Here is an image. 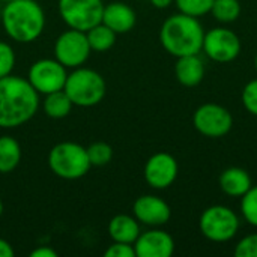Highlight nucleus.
<instances>
[{
	"label": "nucleus",
	"mask_w": 257,
	"mask_h": 257,
	"mask_svg": "<svg viewBox=\"0 0 257 257\" xmlns=\"http://www.w3.org/2000/svg\"><path fill=\"white\" fill-rule=\"evenodd\" d=\"M41 105L39 93L27 78L6 75L0 78V128L14 130L30 122Z\"/></svg>",
	"instance_id": "1"
},
{
	"label": "nucleus",
	"mask_w": 257,
	"mask_h": 257,
	"mask_svg": "<svg viewBox=\"0 0 257 257\" xmlns=\"http://www.w3.org/2000/svg\"><path fill=\"white\" fill-rule=\"evenodd\" d=\"M2 27L9 39L18 44H32L44 33L45 12L36 0H12L3 5Z\"/></svg>",
	"instance_id": "2"
},
{
	"label": "nucleus",
	"mask_w": 257,
	"mask_h": 257,
	"mask_svg": "<svg viewBox=\"0 0 257 257\" xmlns=\"http://www.w3.org/2000/svg\"><path fill=\"white\" fill-rule=\"evenodd\" d=\"M205 30L199 18L182 12L164 20L160 29V42L173 57L199 54L202 51Z\"/></svg>",
	"instance_id": "3"
},
{
	"label": "nucleus",
	"mask_w": 257,
	"mask_h": 257,
	"mask_svg": "<svg viewBox=\"0 0 257 257\" xmlns=\"http://www.w3.org/2000/svg\"><path fill=\"white\" fill-rule=\"evenodd\" d=\"M63 90L72 101L74 107L89 108L98 105L104 99L107 83L98 71L83 65L68 72Z\"/></svg>",
	"instance_id": "4"
},
{
	"label": "nucleus",
	"mask_w": 257,
	"mask_h": 257,
	"mask_svg": "<svg viewBox=\"0 0 257 257\" xmlns=\"http://www.w3.org/2000/svg\"><path fill=\"white\" fill-rule=\"evenodd\" d=\"M50 170L60 179L77 181L90 170V161L84 146L75 142H60L54 145L47 158Z\"/></svg>",
	"instance_id": "5"
},
{
	"label": "nucleus",
	"mask_w": 257,
	"mask_h": 257,
	"mask_svg": "<svg viewBox=\"0 0 257 257\" xmlns=\"http://www.w3.org/2000/svg\"><path fill=\"white\" fill-rule=\"evenodd\" d=\"M239 217L233 209L224 205L208 206L199 218L202 235L211 242H229L239 230Z\"/></svg>",
	"instance_id": "6"
},
{
	"label": "nucleus",
	"mask_w": 257,
	"mask_h": 257,
	"mask_svg": "<svg viewBox=\"0 0 257 257\" xmlns=\"http://www.w3.org/2000/svg\"><path fill=\"white\" fill-rule=\"evenodd\" d=\"M92 48L89 45L86 32L68 29L62 32L53 45L54 59L59 60L66 69L83 66L90 57Z\"/></svg>",
	"instance_id": "7"
},
{
	"label": "nucleus",
	"mask_w": 257,
	"mask_h": 257,
	"mask_svg": "<svg viewBox=\"0 0 257 257\" xmlns=\"http://www.w3.org/2000/svg\"><path fill=\"white\" fill-rule=\"evenodd\" d=\"M104 5L102 0H59L57 9L69 29L87 32L101 23Z\"/></svg>",
	"instance_id": "8"
},
{
	"label": "nucleus",
	"mask_w": 257,
	"mask_h": 257,
	"mask_svg": "<svg viewBox=\"0 0 257 257\" xmlns=\"http://www.w3.org/2000/svg\"><path fill=\"white\" fill-rule=\"evenodd\" d=\"M193 126L203 137L220 139L230 133L233 116L226 107L215 102H206L196 108L193 114Z\"/></svg>",
	"instance_id": "9"
},
{
	"label": "nucleus",
	"mask_w": 257,
	"mask_h": 257,
	"mask_svg": "<svg viewBox=\"0 0 257 257\" xmlns=\"http://www.w3.org/2000/svg\"><path fill=\"white\" fill-rule=\"evenodd\" d=\"M68 69L54 57L35 60L27 71V81L39 95H48L65 87Z\"/></svg>",
	"instance_id": "10"
},
{
	"label": "nucleus",
	"mask_w": 257,
	"mask_h": 257,
	"mask_svg": "<svg viewBox=\"0 0 257 257\" xmlns=\"http://www.w3.org/2000/svg\"><path fill=\"white\" fill-rule=\"evenodd\" d=\"M241 39L239 36L226 27H214L205 32L202 50L205 54L217 63L233 62L241 54Z\"/></svg>",
	"instance_id": "11"
},
{
	"label": "nucleus",
	"mask_w": 257,
	"mask_h": 257,
	"mask_svg": "<svg viewBox=\"0 0 257 257\" xmlns=\"http://www.w3.org/2000/svg\"><path fill=\"white\" fill-rule=\"evenodd\" d=\"M179 175V164L169 152H157L148 158L143 167V178L154 190H166L175 184Z\"/></svg>",
	"instance_id": "12"
},
{
	"label": "nucleus",
	"mask_w": 257,
	"mask_h": 257,
	"mask_svg": "<svg viewBox=\"0 0 257 257\" xmlns=\"http://www.w3.org/2000/svg\"><path fill=\"white\" fill-rule=\"evenodd\" d=\"M133 215L137 221L148 227H161L172 218L169 203L154 194H143L133 203Z\"/></svg>",
	"instance_id": "13"
},
{
	"label": "nucleus",
	"mask_w": 257,
	"mask_h": 257,
	"mask_svg": "<svg viewBox=\"0 0 257 257\" xmlns=\"http://www.w3.org/2000/svg\"><path fill=\"white\" fill-rule=\"evenodd\" d=\"M134 250L137 257H170L175 253V239L169 232L151 227L139 235Z\"/></svg>",
	"instance_id": "14"
},
{
	"label": "nucleus",
	"mask_w": 257,
	"mask_h": 257,
	"mask_svg": "<svg viewBox=\"0 0 257 257\" xmlns=\"http://www.w3.org/2000/svg\"><path fill=\"white\" fill-rule=\"evenodd\" d=\"M101 23L110 27L114 33L123 35L136 27L137 14L125 2H111L108 5H104Z\"/></svg>",
	"instance_id": "15"
},
{
	"label": "nucleus",
	"mask_w": 257,
	"mask_h": 257,
	"mask_svg": "<svg viewBox=\"0 0 257 257\" xmlns=\"http://www.w3.org/2000/svg\"><path fill=\"white\" fill-rule=\"evenodd\" d=\"M175 77L185 87H196L205 78V63L199 54L176 57Z\"/></svg>",
	"instance_id": "16"
},
{
	"label": "nucleus",
	"mask_w": 257,
	"mask_h": 257,
	"mask_svg": "<svg viewBox=\"0 0 257 257\" xmlns=\"http://www.w3.org/2000/svg\"><path fill=\"white\" fill-rule=\"evenodd\" d=\"M220 190L229 197H242L251 187L253 181L250 173L242 167H229L221 172L218 178Z\"/></svg>",
	"instance_id": "17"
},
{
	"label": "nucleus",
	"mask_w": 257,
	"mask_h": 257,
	"mask_svg": "<svg viewBox=\"0 0 257 257\" xmlns=\"http://www.w3.org/2000/svg\"><path fill=\"white\" fill-rule=\"evenodd\" d=\"M108 236L113 242H125V244H134L140 230V223L134 215L128 214H117L108 221Z\"/></svg>",
	"instance_id": "18"
},
{
	"label": "nucleus",
	"mask_w": 257,
	"mask_h": 257,
	"mask_svg": "<svg viewBox=\"0 0 257 257\" xmlns=\"http://www.w3.org/2000/svg\"><path fill=\"white\" fill-rule=\"evenodd\" d=\"M21 145L12 136H0V175L12 173L21 163Z\"/></svg>",
	"instance_id": "19"
},
{
	"label": "nucleus",
	"mask_w": 257,
	"mask_h": 257,
	"mask_svg": "<svg viewBox=\"0 0 257 257\" xmlns=\"http://www.w3.org/2000/svg\"><path fill=\"white\" fill-rule=\"evenodd\" d=\"M44 96L45 98L42 101V110L50 119H65L71 114L74 104L63 89Z\"/></svg>",
	"instance_id": "20"
},
{
	"label": "nucleus",
	"mask_w": 257,
	"mask_h": 257,
	"mask_svg": "<svg viewBox=\"0 0 257 257\" xmlns=\"http://www.w3.org/2000/svg\"><path fill=\"white\" fill-rule=\"evenodd\" d=\"M86 36H87V41H89V45H90L92 51L105 53L110 48H113V45L116 44L117 33H114L104 23H99V24L93 26L92 29H89L86 32Z\"/></svg>",
	"instance_id": "21"
},
{
	"label": "nucleus",
	"mask_w": 257,
	"mask_h": 257,
	"mask_svg": "<svg viewBox=\"0 0 257 257\" xmlns=\"http://www.w3.org/2000/svg\"><path fill=\"white\" fill-rule=\"evenodd\" d=\"M241 2L239 0H214L211 14L221 24L235 23L241 17Z\"/></svg>",
	"instance_id": "22"
},
{
	"label": "nucleus",
	"mask_w": 257,
	"mask_h": 257,
	"mask_svg": "<svg viewBox=\"0 0 257 257\" xmlns=\"http://www.w3.org/2000/svg\"><path fill=\"white\" fill-rule=\"evenodd\" d=\"M86 151L92 167H104L113 160V148L105 142H93Z\"/></svg>",
	"instance_id": "23"
},
{
	"label": "nucleus",
	"mask_w": 257,
	"mask_h": 257,
	"mask_svg": "<svg viewBox=\"0 0 257 257\" xmlns=\"http://www.w3.org/2000/svg\"><path fill=\"white\" fill-rule=\"evenodd\" d=\"M175 5L179 12L200 18L203 15L211 14L214 0H175Z\"/></svg>",
	"instance_id": "24"
},
{
	"label": "nucleus",
	"mask_w": 257,
	"mask_h": 257,
	"mask_svg": "<svg viewBox=\"0 0 257 257\" xmlns=\"http://www.w3.org/2000/svg\"><path fill=\"white\" fill-rule=\"evenodd\" d=\"M241 214L244 220L253 226L257 227V185H253L242 197H241Z\"/></svg>",
	"instance_id": "25"
},
{
	"label": "nucleus",
	"mask_w": 257,
	"mask_h": 257,
	"mask_svg": "<svg viewBox=\"0 0 257 257\" xmlns=\"http://www.w3.org/2000/svg\"><path fill=\"white\" fill-rule=\"evenodd\" d=\"M15 51L6 41H0V78L11 75L15 68Z\"/></svg>",
	"instance_id": "26"
},
{
	"label": "nucleus",
	"mask_w": 257,
	"mask_h": 257,
	"mask_svg": "<svg viewBox=\"0 0 257 257\" xmlns=\"http://www.w3.org/2000/svg\"><path fill=\"white\" fill-rule=\"evenodd\" d=\"M241 101L244 108L257 117V78L248 81L241 93Z\"/></svg>",
	"instance_id": "27"
},
{
	"label": "nucleus",
	"mask_w": 257,
	"mask_h": 257,
	"mask_svg": "<svg viewBox=\"0 0 257 257\" xmlns=\"http://www.w3.org/2000/svg\"><path fill=\"white\" fill-rule=\"evenodd\" d=\"M236 257H257V233L244 236L235 247Z\"/></svg>",
	"instance_id": "28"
},
{
	"label": "nucleus",
	"mask_w": 257,
	"mask_h": 257,
	"mask_svg": "<svg viewBox=\"0 0 257 257\" xmlns=\"http://www.w3.org/2000/svg\"><path fill=\"white\" fill-rule=\"evenodd\" d=\"M105 257H137L136 256V250H134V244H125V242H111L105 251Z\"/></svg>",
	"instance_id": "29"
},
{
	"label": "nucleus",
	"mask_w": 257,
	"mask_h": 257,
	"mask_svg": "<svg viewBox=\"0 0 257 257\" xmlns=\"http://www.w3.org/2000/svg\"><path fill=\"white\" fill-rule=\"evenodd\" d=\"M30 257H57V253L48 245H39L30 251Z\"/></svg>",
	"instance_id": "30"
},
{
	"label": "nucleus",
	"mask_w": 257,
	"mask_h": 257,
	"mask_svg": "<svg viewBox=\"0 0 257 257\" xmlns=\"http://www.w3.org/2000/svg\"><path fill=\"white\" fill-rule=\"evenodd\" d=\"M14 254H15V251H14L12 245L6 239L0 238V257H14Z\"/></svg>",
	"instance_id": "31"
},
{
	"label": "nucleus",
	"mask_w": 257,
	"mask_h": 257,
	"mask_svg": "<svg viewBox=\"0 0 257 257\" xmlns=\"http://www.w3.org/2000/svg\"><path fill=\"white\" fill-rule=\"evenodd\" d=\"M149 2L157 9H167L169 6H172L175 3V0H149Z\"/></svg>",
	"instance_id": "32"
},
{
	"label": "nucleus",
	"mask_w": 257,
	"mask_h": 257,
	"mask_svg": "<svg viewBox=\"0 0 257 257\" xmlns=\"http://www.w3.org/2000/svg\"><path fill=\"white\" fill-rule=\"evenodd\" d=\"M3 209H5V208H3V202L0 200V217L3 215Z\"/></svg>",
	"instance_id": "33"
},
{
	"label": "nucleus",
	"mask_w": 257,
	"mask_h": 257,
	"mask_svg": "<svg viewBox=\"0 0 257 257\" xmlns=\"http://www.w3.org/2000/svg\"><path fill=\"white\" fill-rule=\"evenodd\" d=\"M254 69H256V72H257V54L254 56Z\"/></svg>",
	"instance_id": "34"
},
{
	"label": "nucleus",
	"mask_w": 257,
	"mask_h": 257,
	"mask_svg": "<svg viewBox=\"0 0 257 257\" xmlns=\"http://www.w3.org/2000/svg\"><path fill=\"white\" fill-rule=\"evenodd\" d=\"M0 2H3V3H8V2H12V0H0Z\"/></svg>",
	"instance_id": "35"
}]
</instances>
